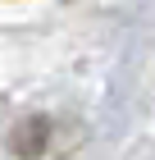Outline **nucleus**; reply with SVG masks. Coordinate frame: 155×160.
<instances>
[{
    "label": "nucleus",
    "instance_id": "obj_1",
    "mask_svg": "<svg viewBox=\"0 0 155 160\" xmlns=\"http://www.w3.org/2000/svg\"><path fill=\"white\" fill-rule=\"evenodd\" d=\"M46 133H50L46 114H32L27 123H18V128H14V156H23V160L41 156V151H46Z\"/></svg>",
    "mask_w": 155,
    "mask_h": 160
}]
</instances>
